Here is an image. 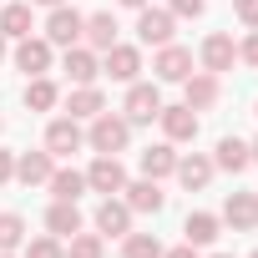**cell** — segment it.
<instances>
[{"label": "cell", "instance_id": "obj_1", "mask_svg": "<svg viewBox=\"0 0 258 258\" xmlns=\"http://www.w3.org/2000/svg\"><path fill=\"white\" fill-rule=\"evenodd\" d=\"M126 142H132V121H126V116H116V111L91 116V132H86V147L91 152L116 157V152H126Z\"/></svg>", "mask_w": 258, "mask_h": 258}, {"label": "cell", "instance_id": "obj_2", "mask_svg": "<svg viewBox=\"0 0 258 258\" xmlns=\"http://www.w3.org/2000/svg\"><path fill=\"white\" fill-rule=\"evenodd\" d=\"M157 111H162V91H157V81H132V86H126L121 116L132 121V126H147V121H157Z\"/></svg>", "mask_w": 258, "mask_h": 258}, {"label": "cell", "instance_id": "obj_3", "mask_svg": "<svg viewBox=\"0 0 258 258\" xmlns=\"http://www.w3.org/2000/svg\"><path fill=\"white\" fill-rule=\"evenodd\" d=\"M172 31H177V16L172 11H162V6H142L137 11V41L142 46H167Z\"/></svg>", "mask_w": 258, "mask_h": 258}, {"label": "cell", "instance_id": "obj_4", "mask_svg": "<svg viewBox=\"0 0 258 258\" xmlns=\"http://www.w3.org/2000/svg\"><path fill=\"white\" fill-rule=\"evenodd\" d=\"M86 187H91V192H101V198H116V192L126 187V167H121V157L96 152V162L86 167Z\"/></svg>", "mask_w": 258, "mask_h": 258}, {"label": "cell", "instance_id": "obj_5", "mask_svg": "<svg viewBox=\"0 0 258 258\" xmlns=\"http://www.w3.org/2000/svg\"><path fill=\"white\" fill-rule=\"evenodd\" d=\"M81 26H86L81 11L51 6V16H46V41H51V46H81Z\"/></svg>", "mask_w": 258, "mask_h": 258}, {"label": "cell", "instance_id": "obj_6", "mask_svg": "<svg viewBox=\"0 0 258 258\" xmlns=\"http://www.w3.org/2000/svg\"><path fill=\"white\" fill-rule=\"evenodd\" d=\"M81 147H86V132H81L76 116H56V121L46 126V152H51V157H71V152H81Z\"/></svg>", "mask_w": 258, "mask_h": 258}, {"label": "cell", "instance_id": "obj_7", "mask_svg": "<svg viewBox=\"0 0 258 258\" xmlns=\"http://www.w3.org/2000/svg\"><path fill=\"white\" fill-rule=\"evenodd\" d=\"M198 61H203V71H213V76H223V71H233V61H238V41H233L228 31H213V36L203 41V51H198Z\"/></svg>", "mask_w": 258, "mask_h": 258}, {"label": "cell", "instance_id": "obj_8", "mask_svg": "<svg viewBox=\"0 0 258 258\" xmlns=\"http://www.w3.org/2000/svg\"><path fill=\"white\" fill-rule=\"evenodd\" d=\"M61 71H66V81H71V86H91V81L101 76V61H96V51H91V46H66Z\"/></svg>", "mask_w": 258, "mask_h": 258}, {"label": "cell", "instance_id": "obj_9", "mask_svg": "<svg viewBox=\"0 0 258 258\" xmlns=\"http://www.w3.org/2000/svg\"><path fill=\"white\" fill-rule=\"evenodd\" d=\"M106 61H101V76H111V81H126V86H132L137 81V71H142V51L137 46H111V51H101Z\"/></svg>", "mask_w": 258, "mask_h": 258}, {"label": "cell", "instance_id": "obj_10", "mask_svg": "<svg viewBox=\"0 0 258 258\" xmlns=\"http://www.w3.org/2000/svg\"><path fill=\"white\" fill-rule=\"evenodd\" d=\"M157 121H162V132H167V142H192L198 137V111L187 106V101H177V106H162L157 111Z\"/></svg>", "mask_w": 258, "mask_h": 258}, {"label": "cell", "instance_id": "obj_11", "mask_svg": "<svg viewBox=\"0 0 258 258\" xmlns=\"http://www.w3.org/2000/svg\"><path fill=\"white\" fill-rule=\"evenodd\" d=\"M152 71H157V81H187L192 76V51L187 46H157V61H152Z\"/></svg>", "mask_w": 258, "mask_h": 258}, {"label": "cell", "instance_id": "obj_12", "mask_svg": "<svg viewBox=\"0 0 258 258\" xmlns=\"http://www.w3.org/2000/svg\"><path fill=\"white\" fill-rule=\"evenodd\" d=\"M223 223H228L233 233H253V228H258V192H228Z\"/></svg>", "mask_w": 258, "mask_h": 258}, {"label": "cell", "instance_id": "obj_13", "mask_svg": "<svg viewBox=\"0 0 258 258\" xmlns=\"http://www.w3.org/2000/svg\"><path fill=\"white\" fill-rule=\"evenodd\" d=\"M126 198V208H132V213H162L167 208V192H162V182H152V177H137V182H126L121 187Z\"/></svg>", "mask_w": 258, "mask_h": 258}, {"label": "cell", "instance_id": "obj_14", "mask_svg": "<svg viewBox=\"0 0 258 258\" xmlns=\"http://www.w3.org/2000/svg\"><path fill=\"white\" fill-rule=\"evenodd\" d=\"M96 233H101V238H126V233H132V208H126L121 198H101V208H96Z\"/></svg>", "mask_w": 258, "mask_h": 258}, {"label": "cell", "instance_id": "obj_15", "mask_svg": "<svg viewBox=\"0 0 258 258\" xmlns=\"http://www.w3.org/2000/svg\"><path fill=\"white\" fill-rule=\"evenodd\" d=\"M16 71L46 76V71H51V41H46V36H26V41L16 46Z\"/></svg>", "mask_w": 258, "mask_h": 258}, {"label": "cell", "instance_id": "obj_16", "mask_svg": "<svg viewBox=\"0 0 258 258\" xmlns=\"http://www.w3.org/2000/svg\"><path fill=\"white\" fill-rule=\"evenodd\" d=\"M51 172H56V157L51 152H16V177L26 187H46Z\"/></svg>", "mask_w": 258, "mask_h": 258}, {"label": "cell", "instance_id": "obj_17", "mask_svg": "<svg viewBox=\"0 0 258 258\" xmlns=\"http://www.w3.org/2000/svg\"><path fill=\"white\" fill-rule=\"evenodd\" d=\"M218 96H223V91H218V76H213V71H192V76L182 81V101H187L192 111H208Z\"/></svg>", "mask_w": 258, "mask_h": 258}, {"label": "cell", "instance_id": "obj_18", "mask_svg": "<svg viewBox=\"0 0 258 258\" xmlns=\"http://www.w3.org/2000/svg\"><path fill=\"white\" fill-rule=\"evenodd\" d=\"M213 172H218V167H213V157L192 152V157H177V172H172V177H177L187 192H203V187L213 182Z\"/></svg>", "mask_w": 258, "mask_h": 258}, {"label": "cell", "instance_id": "obj_19", "mask_svg": "<svg viewBox=\"0 0 258 258\" xmlns=\"http://www.w3.org/2000/svg\"><path fill=\"white\" fill-rule=\"evenodd\" d=\"M81 41H86L91 51H111V46H116V16H111V11H96V16H86V26H81Z\"/></svg>", "mask_w": 258, "mask_h": 258}, {"label": "cell", "instance_id": "obj_20", "mask_svg": "<svg viewBox=\"0 0 258 258\" xmlns=\"http://www.w3.org/2000/svg\"><path fill=\"white\" fill-rule=\"evenodd\" d=\"M101 111H106V96H101L96 81H91V86H71V96H66V116H76V121L86 116V121H91V116H101Z\"/></svg>", "mask_w": 258, "mask_h": 258}, {"label": "cell", "instance_id": "obj_21", "mask_svg": "<svg viewBox=\"0 0 258 258\" xmlns=\"http://www.w3.org/2000/svg\"><path fill=\"white\" fill-rule=\"evenodd\" d=\"M218 233H223V218H218V213H187V223H182V238H187L192 248L218 243Z\"/></svg>", "mask_w": 258, "mask_h": 258}, {"label": "cell", "instance_id": "obj_22", "mask_svg": "<svg viewBox=\"0 0 258 258\" xmlns=\"http://www.w3.org/2000/svg\"><path fill=\"white\" fill-rule=\"evenodd\" d=\"M31 0H11V6L6 11H0V36H6V41H26L31 36Z\"/></svg>", "mask_w": 258, "mask_h": 258}, {"label": "cell", "instance_id": "obj_23", "mask_svg": "<svg viewBox=\"0 0 258 258\" xmlns=\"http://www.w3.org/2000/svg\"><path fill=\"white\" fill-rule=\"evenodd\" d=\"M248 162H253V147H248L243 137H223V142H218V157H213V167H223V172H233V177H238Z\"/></svg>", "mask_w": 258, "mask_h": 258}, {"label": "cell", "instance_id": "obj_24", "mask_svg": "<svg viewBox=\"0 0 258 258\" xmlns=\"http://www.w3.org/2000/svg\"><path fill=\"white\" fill-rule=\"evenodd\" d=\"M172 172H177V152H172V142H157V147L142 152V177L162 182V177H172Z\"/></svg>", "mask_w": 258, "mask_h": 258}, {"label": "cell", "instance_id": "obj_25", "mask_svg": "<svg viewBox=\"0 0 258 258\" xmlns=\"http://www.w3.org/2000/svg\"><path fill=\"white\" fill-rule=\"evenodd\" d=\"M46 233H56V238H71V233H81V208L56 198V203L46 208Z\"/></svg>", "mask_w": 258, "mask_h": 258}, {"label": "cell", "instance_id": "obj_26", "mask_svg": "<svg viewBox=\"0 0 258 258\" xmlns=\"http://www.w3.org/2000/svg\"><path fill=\"white\" fill-rule=\"evenodd\" d=\"M26 106H31V111H56V106H61V86H56L51 76H31V81H26Z\"/></svg>", "mask_w": 258, "mask_h": 258}, {"label": "cell", "instance_id": "obj_27", "mask_svg": "<svg viewBox=\"0 0 258 258\" xmlns=\"http://www.w3.org/2000/svg\"><path fill=\"white\" fill-rule=\"evenodd\" d=\"M46 187H51V198H61V203H76V198L86 192V172H76V167H56Z\"/></svg>", "mask_w": 258, "mask_h": 258}, {"label": "cell", "instance_id": "obj_28", "mask_svg": "<svg viewBox=\"0 0 258 258\" xmlns=\"http://www.w3.org/2000/svg\"><path fill=\"white\" fill-rule=\"evenodd\" d=\"M26 248V218L21 213H0V253Z\"/></svg>", "mask_w": 258, "mask_h": 258}, {"label": "cell", "instance_id": "obj_29", "mask_svg": "<svg viewBox=\"0 0 258 258\" xmlns=\"http://www.w3.org/2000/svg\"><path fill=\"white\" fill-rule=\"evenodd\" d=\"M121 258H162L157 233H126L121 238Z\"/></svg>", "mask_w": 258, "mask_h": 258}, {"label": "cell", "instance_id": "obj_30", "mask_svg": "<svg viewBox=\"0 0 258 258\" xmlns=\"http://www.w3.org/2000/svg\"><path fill=\"white\" fill-rule=\"evenodd\" d=\"M66 258H106V238L101 233H71Z\"/></svg>", "mask_w": 258, "mask_h": 258}, {"label": "cell", "instance_id": "obj_31", "mask_svg": "<svg viewBox=\"0 0 258 258\" xmlns=\"http://www.w3.org/2000/svg\"><path fill=\"white\" fill-rule=\"evenodd\" d=\"M26 258H66V248H61L56 233H46V238H31L26 243Z\"/></svg>", "mask_w": 258, "mask_h": 258}, {"label": "cell", "instance_id": "obj_32", "mask_svg": "<svg viewBox=\"0 0 258 258\" xmlns=\"http://www.w3.org/2000/svg\"><path fill=\"white\" fill-rule=\"evenodd\" d=\"M233 11H238V21L248 31H258V0H233Z\"/></svg>", "mask_w": 258, "mask_h": 258}, {"label": "cell", "instance_id": "obj_33", "mask_svg": "<svg viewBox=\"0 0 258 258\" xmlns=\"http://www.w3.org/2000/svg\"><path fill=\"white\" fill-rule=\"evenodd\" d=\"M167 11H172V16H192V21H198V16L208 11V0H172Z\"/></svg>", "mask_w": 258, "mask_h": 258}, {"label": "cell", "instance_id": "obj_34", "mask_svg": "<svg viewBox=\"0 0 258 258\" xmlns=\"http://www.w3.org/2000/svg\"><path fill=\"white\" fill-rule=\"evenodd\" d=\"M238 61L258 66V31H248V36H243V46H238Z\"/></svg>", "mask_w": 258, "mask_h": 258}, {"label": "cell", "instance_id": "obj_35", "mask_svg": "<svg viewBox=\"0 0 258 258\" xmlns=\"http://www.w3.org/2000/svg\"><path fill=\"white\" fill-rule=\"evenodd\" d=\"M16 177V152H6V147H0V187H6Z\"/></svg>", "mask_w": 258, "mask_h": 258}, {"label": "cell", "instance_id": "obj_36", "mask_svg": "<svg viewBox=\"0 0 258 258\" xmlns=\"http://www.w3.org/2000/svg\"><path fill=\"white\" fill-rule=\"evenodd\" d=\"M162 258H198V248H192V243H182V248H162Z\"/></svg>", "mask_w": 258, "mask_h": 258}, {"label": "cell", "instance_id": "obj_37", "mask_svg": "<svg viewBox=\"0 0 258 258\" xmlns=\"http://www.w3.org/2000/svg\"><path fill=\"white\" fill-rule=\"evenodd\" d=\"M116 6H126V11H142V6H152V0H116Z\"/></svg>", "mask_w": 258, "mask_h": 258}, {"label": "cell", "instance_id": "obj_38", "mask_svg": "<svg viewBox=\"0 0 258 258\" xmlns=\"http://www.w3.org/2000/svg\"><path fill=\"white\" fill-rule=\"evenodd\" d=\"M31 6H66V0H31Z\"/></svg>", "mask_w": 258, "mask_h": 258}, {"label": "cell", "instance_id": "obj_39", "mask_svg": "<svg viewBox=\"0 0 258 258\" xmlns=\"http://www.w3.org/2000/svg\"><path fill=\"white\" fill-rule=\"evenodd\" d=\"M0 61H6V36H0Z\"/></svg>", "mask_w": 258, "mask_h": 258}, {"label": "cell", "instance_id": "obj_40", "mask_svg": "<svg viewBox=\"0 0 258 258\" xmlns=\"http://www.w3.org/2000/svg\"><path fill=\"white\" fill-rule=\"evenodd\" d=\"M248 147H253V162H258V142H248Z\"/></svg>", "mask_w": 258, "mask_h": 258}, {"label": "cell", "instance_id": "obj_41", "mask_svg": "<svg viewBox=\"0 0 258 258\" xmlns=\"http://www.w3.org/2000/svg\"><path fill=\"white\" fill-rule=\"evenodd\" d=\"M213 258H233V253H213Z\"/></svg>", "mask_w": 258, "mask_h": 258}, {"label": "cell", "instance_id": "obj_42", "mask_svg": "<svg viewBox=\"0 0 258 258\" xmlns=\"http://www.w3.org/2000/svg\"><path fill=\"white\" fill-rule=\"evenodd\" d=\"M0 258H16V253H0Z\"/></svg>", "mask_w": 258, "mask_h": 258}, {"label": "cell", "instance_id": "obj_43", "mask_svg": "<svg viewBox=\"0 0 258 258\" xmlns=\"http://www.w3.org/2000/svg\"><path fill=\"white\" fill-rule=\"evenodd\" d=\"M253 116H258V106H253Z\"/></svg>", "mask_w": 258, "mask_h": 258}, {"label": "cell", "instance_id": "obj_44", "mask_svg": "<svg viewBox=\"0 0 258 258\" xmlns=\"http://www.w3.org/2000/svg\"><path fill=\"white\" fill-rule=\"evenodd\" d=\"M248 258H258V253H248Z\"/></svg>", "mask_w": 258, "mask_h": 258}]
</instances>
